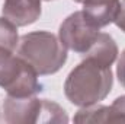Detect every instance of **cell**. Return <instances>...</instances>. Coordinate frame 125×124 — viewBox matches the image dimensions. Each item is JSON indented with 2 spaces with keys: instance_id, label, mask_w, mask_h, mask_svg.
<instances>
[{
  "instance_id": "5bb4252c",
  "label": "cell",
  "mask_w": 125,
  "mask_h": 124,
  "mask_svg": "<svg viewBox=\"0 0 125 124\" xmlns=\"http://www.w3.org/2000/svg\"><path fill=\"white\" fill-rule=\"evenodd\" d=\"M47 1H51V0H47Z\"/></svg>"
},
{
  "instance_id": "30bf717a",
  "label": "cell",
  "mask_w": 125,
  "mask_h": 124,
  "mask_svg": "<svg viewBox=\"0 0 125 124\" xmlns=\"http://www.w3.org/2000/svg\"><path fill=\"white\" fill-rule=\"evenodd\" d=\"M106 123H124L125 124V95L116 98L108 111Z\"/></svg>"
},
{
  "instance_id": "52a82bcc",
  "label": "cell",
  "mask_w": 125,
  "mask_h": 124,
  "mask_svg": "<svg viewBox=\"0 0 125 124\" xmlns=\"http://www.w3.org/2000/svg\"><path fill=\"white\" fill-rule=\"evenodd\" d=\"M83 57H92L99 63L111 67L118 57V45L109 34L100 32L94 44Z\"/></svg>"
},
{
  "instance_id": "6da1fadb",
  "label": "cell",
  "mask_w": 125,
  "mask_h": 124,
  "mask_svg": "<svg viewBox=\"0 0 125 124\" xmlns=\"http://www.w3.org/2000/svg\"><path fill=\"white\" fill-rule=\"evenodd\" d=\"M114 76L109 66L84 57L67 76L64 93L77 107H89L103 101L112 89Z\"/></svg>"
},
{
  "instance_id": "8992f818",
  "label": "cell",
  "mask_w": 125,
  "mask_h": 124,
  "mask_svg": "<svg viewBox=\"0 0 125 124\" xmlns=\"http://www.w3.org/2000/svg\"><path fill=\"white\" fill-rule=\"evenodd\" d=\"M1 13L16 26H28L41 16V0H4Z\"/></svg>"
},
{
  "instance_id": "4fadbf2b",
  "label": "cell",
  "mask_w": 125,
  "mask_h": 124,
  "mask_svg": "<svg viewBox=\"0 0 125 124\" xmlns=\"http://www.w3.org/2000/svg\"><path fill=\"white\" fill-rule=\"evenodd\" d=\"M74 1H76V3H82L83 0H74Z\"/></svg>"
},
{
  "instance_id": "7c38bea8",
  "label": "cell",
  "mask_w": 125,
  "mask_h": 124,
  "mask_svg": "<svg viewBox=\"0 0 125 124\" xmlns=\"http://www.w3.org/2000/svg\"><path fill=\"white\" fill-rule=\"evenodd\" d=\"M115 24L116 26L125 32V0L121 1V6H119V12L116 15V19H115Z\"/></svg>"
},
{
  "instance_id": "8fae6325",
  "label": "cell",
  "mask_w": 125,
  "mask_h": 124,
  "mask_svg": "<svg viewBox=\"0 0 125 124\" xmlns=\"http://www.w3.org/2000/svg\"><path fill=\"white\" fill-rule=\"evenodd\" d=\"M116 76L119 83L125 88V50L121 53L119 59H118V64H116Z\"/></svg>"
},
{
  "instance_id": "3957f363",
  "label": "cell",
  "mask_w": 125,
  "mask_h": 124,
  "mask_svg": "<svg viewBox=\"0 0 125 124\" xmlns=\"http://www.w3.org/2000/svg\"><path fill=\"white\" fill-rule=\"evenodd\" d=\"M3 117L9 124L67 123L68 117L58 104L33 96H10L3 102Z\"/></svg>"
},
{
  "instance_id": "5b68a950",
  "label": "cell",
  "mask_w": 125,
  "mask_h": 124,
  "mask_svg": "<svg viewBox=\"0 0 125 124\" xmlns=\"http://www.w3.org/2000/svg\"><path fill=\"white\" fill-rule=\"evenodd\" d=\"M100 34V28L92 24L83 10L71 13L60 25L58 38L67 50L84 56L94 44Z\"/></svg>"
},
{
  "instance_id": "ba28073f",
  "label": "cell",
  "mask_w": 125,
  "mask_h": 124,
  "mask_svg": "<svg viewBox=\"0 0 125 124\" xmlns=\"http://www.w3.org/2000/svg\"><path fill=\"white\" fill-rule=\"evenodd\" d=\"M108 111H109V107L97 105V104L89 105V107H80V110L74 115V123L79 124L106 123L108 121Z\"/></svg>"
},
{
  "instance_id": "7a4b0ae2",
  "label": "cell",
  "mask_w": 125,
  "mask_h": 124,
  "mask_svg": "<svg viewBox=\"0 0 125 124\" xmlns=\"http://www.w3.org/2000/svg\"><path fill=\"white\" fill-rule=\"evenodd\" d=\"M18 54L38 74H54L67 62V48L61 39L48 31H35L19 38Z\"/></svg>"
},
{
  "instance_id": "277c9868",
  "label": "cell",
  "mask_w": 125,
  "mask_h": 124,
  "mask_svg": "<svg viewBox=\"0 0 125 124\" xmlns=\"http://www.w3.org/2000/svg\"><path fill=\"white\" fill-rule=\"evenodd\" d=\"M0 86L10 96H33L42 86L38 73L15 51L0 47Z\"/></svg>"
},
{
  "instance_id": "9c48e42d",
  "label": "cell",
  "mask_w": 125,
  "mask_h": 124,
  "mask_svg": "<svg viewBox=\"0 0 125 124\" xmlns=\"http://www.w3.org/2000/svg\"><path fill=\"white\" fill-rule=\"evenodd\" d=\"M18 44H19L18 26L4 16L0 18V47L18 51Z\"/></svg>"
}]
</instances>
